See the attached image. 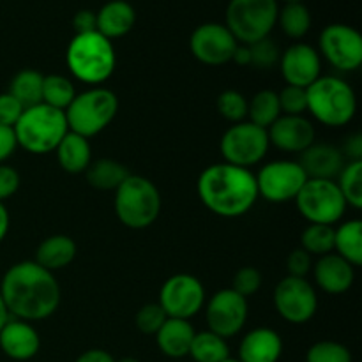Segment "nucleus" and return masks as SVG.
I'll return each instance as SVG.
<instances>
[{
    "instance_id": "1",
    "label": "nucleus",
    "mask_w": 362,
    "mask_h": 362,
    "mask_svg": "<svg viewBox=\"0 0 362 362\" xmlns=\"http://www.w3.org/2000/svg\"><path fill=\"white\" fill-rule=\"evenodd\" d=\"M0 296L11 318L32 324L46 320L59 310L60 286L53 272L34 260H25L4 272Z\"/></svg>"
},
{
    "instance_id": "2",
    "label": "nucleus",
    "mask_w": 362,
    "mask_h": 362,
    "mask_svg": "<svg viewBox=\"0 0 362 362\" xmlns=\"http://www.w3.org/2000/svg\"><path fill=\"white\" fill-rule=\"evenodd\" d=\"M197 193L202 204L219 218L247 214L258 200L257 177L251 170L230 163H216L200 173Z\"/></svg>"
},
{
    "instance_id": "3",
    "label": "nucleus",
    "mask_w": 362,
    "mask_h": 362,
    "mask_svg": "<svg viewBox=\"0 0 362 362\" xmlns=\"http://www.w3.org/2000/svg\"><path fill=\"white\" fill-rule=\"evenodd\" d=\"M66 64L71 74L81 83L101 87L113 74L117 66L112 41L98 30L74 34L66 49Z\"/></svg>"
},
{
    "instance_id": "4",
    "label": "nucleus",
    "mask_w": 362,
    "mask_h": 362,
    "mask_svg": "<svg viewBox=\"0 0 362 362\" xmlns=\"http://www.w3.org/2000/svg\"><path fill=\"white\" fill-rule=\"evenodd\" d=\"M161 193L151 179L129 173L115 189L113 209L124 226L145 230L156 223L161 212Z\"/></svg>"
},
{
    "instance_id": "5",
    "label": "nucleus",
    "mask_w": 362,
    "mask_h": 362,
    "mask_svg": "<svg viewBox=\"0 0 362 362\" xmlns=\"http://www.w3.org/2000/svg\"><path fill=\"white\" fill-rule=\"evenodd\" d=\"M308 112L327 127L350 124L357 112L354 88L338 76H320L306 88Z\"/></svg>"
},
{
    "instance_id": "6",
    "label": "nucleus",
    "mask_w": 362,
    "mask_h": 362,
    "mask_svg": "<svg viewBox=\"0 0 362 362\" xmlns=\"http://www.w3.org/2000/svg\"><path fill=\"white\" fill-rule=\"evenodd\" d=\"M13 129L16 134L18 147L30 154L53 152L60 140L69 133L66 113L45 103L25 108Z\"/></svg>"
},
{
    "instance_id": "7",
    "label": "nucleus",
    "mask_w": 362,
    "mask_h": 362,
    "mask_svg": "<svg viewBox=\"0 0 362 362\" xmlns=\"http://www.w3.org/2000/svg\"><path fill=\"white\" fill-rule=\"evenodd\" d=\"M119 112V98L106 87H92L74 95L67 106L66 120L71 133L90 140L105 131Z\"/></svg>"
},
{
    "instance_id": "8",
    "label": "nucleus",
    "mask_w": 362,
    "mask_h": 362,
    "mask_svg": "<svg viewBox=\"0 0 362 362\" xmlns=\"http://www.w3.org/2000/svg\"><path fill=\"white\" fill-rule=\"evenodd\" d=\"M278 13V0H230L225 25L239 45H253L271 35Z\"/></svg>"
},
{
    "instance_id": "9",
    "label": "nucleus",
    "mask_w": 362,
    "mask_h": 362,
    "mask_svg": "<svg viewBox=\"0 0 362 362\" xmlns=\"http://www.w3.org/2000/svg\"><path fill=\"white\" fill-rule=\"evenodd\" d=\"M293 202L310 225L334 226L349 207L336 180L308 179Z\"/></svg>"
},
{
    "instance_id": "10",
    "label": "nucleus",
    "mask_w": 362,
    "mask_h": 362,
    "mask_svg": "<svg viewBox=\"0 0 362 362\" xmlns=\"http://www.w3.org/2000/svg\"><path fill=\"white\" fill-rule=\"evenodd\" d=\"M269 147L271 144L267 129L255 126L250 120L232 124L219 141V151L225 163L247 170L264 161Z\"/></svg>"
},
{
    "instance_id": "11",
    "label": "nucleus",
    "mask_w": 362,
    "mask_h": 362,
    "mask_svg": "<svg viewBox=\"0 0 362 362\" xmlns=\"http://www.w3.org/2000/svg\"><path fill=\"white\" fill-rule=\"evenodd\" d=\"M205 288L200 279L193 274H173L163 283L159 290L158 304L168 318L191 320L205 306Z\"/></svg>"
},
{
    "instance_id": "12",
    "label": "nucleus",
    "mask_w": 362,
    "mask_h": 362,
    "mask_svg": "<svg viewBox=\"0 0 362 362\" xmlns=\"http://www.w3.org/2000/svg\"><path fill=\"white\" fill-rule=\"evenodd\" d=\"M255 177H257L258 197L271 204L293 202L308 180L299 163L292 159H278V161L267 163Z\"/></svg>"
},
{
    "instance_id": "13",
    "label": "nucleus",
    "mask_w": 362,
    "mask_h": 362,
    "mask_svg": "<svg viewBox=\"0 0 362 362\" xmlns=\"http://www.w3.org/2000/svg\"><path fill=\"white\" fill-rule=\"evenodd\" d=\"M272 303L279 317L293 325L308 324L318 310V296L315 286L306 278H293V276H286L276 285Z\"/></svg>"
},
{
    "instance_id": "14",
    "label": "nucleus",
    "mask_w": 362,
    "mask_h": 362,
    "mask_svg": "<svg viewBox=\"0 0 362 362\" xmlns=\"http://www.w3.org/2000/svg\"><path fill=\"white\" fill-rule=\"evenodd\" d=\"M320 53L334 69L357 71L362 64V35L357 28L345 23H331L322 30Z\"/></svg>"
},
{
    "instance_id": "15",
    "label": "nucleus",
    "mask_w": 362,
    "mask_h": 362,
    "mask_svg": "<svg viewBox=\"0 0 362 362\" xmlns=\"http://www.w3.org/2000/svg\"><path fill=\"white\" fill-rule=\"evenodd\" d=\"M205 308V320L209 331L223 339L233 338L244 329L250 315L247 299L240 297L232 288H223L211 296Z\"/></svg>"
},
{
    "instance_id": "16",
    "label": "nucleus",
    "mask_w": 362,
    "mask_h": 362,
    "mask_svg": "<svg viewBox=\"0 0 362 362\" xmlns=\"http://www.w3.org/2000/svg\"><path fill=\"white\" fill-rule=\"evenodd\" d=\"M239 46L232 32L221 23H204L193 30L189 37V49L198 62L205 66H223L232 62L235 48Z\"/></svg>"
},
{
    "instance_id": "17",
    "label": "nucleus",
    "mask_w": 362,
    "mask_h": 362,
    "mask_svg": "<svg viewBox=\"0 0 362 362\" xmlns=\"http://www.w3.org/2000/svg\"><path fill=\"white\" fill-rule=\"evenodd\" d=\"M279 69L286 85L308 88L322 76L320 53L306 42L288 46L279 57Z\"/></svg>"
},
{
    "instance_id": "18",
    "label": "nucleus",
    "mask_w": 362,
    "mask_h": 362,
    "mask_svg": "<svg viewBox=\"0 0 362 362\" xmlns=\"http://www.w3.org/2000/svg\"><path fill=\"white\" fill-rule=\"evenodd\" d=\"M269 144L288 154H303L315 144L317 131L304 115H281L267 129Z\"/></svg>"
},
{
    "instance_id": "19",
    "label": "nucleus",
    "mask_w": 362,
    "mask_h": 362,
    "mask_svg": "<svg viewBox=\"0 0 362 362\" xmlns=\"http://www.w3.org/2000/svg\"><path fill=\"white\" fill-rule=\"evenodd\" d=\"M41 349L39 332L30 322L9 318L0 329V350L9 359L25 362L34 359Z\"/></svg>"
},
{
    "instance_id": "20",
    "label": "nucleus",
    "mask_w": 362,
    "mask_h": 362,
    "mask_svg": "<svg viewBox=\"0 0 362 362\" xmlns=\"http://www.w3.org/2000/svg\"><path fill=\"white\" fill-rule=\"evenodd\" d=\"M311 272L318 288L331 296H341L349 292L356 281V267L336 253L318 257Z\"/></svg>"
},
{
    "instance_id": "21",
    "label": "nucleus",
    "mask_w": 362,
    "mask_h": 362,
    "mask_svg": "<svg viewBox=\"0 0 362 362\" xmlns=\"http://www.w3.org/2000/svg\"><path fill=\"white\" fill-rule=\"evenodd\" d=\"M308 179L334 180L346 165L341 148L329 144H313L300 154L297 161Z\"/></svg>"
},
{
    "instance_id": "22",
    "label": "nucleus",
    "mask_w": 362,
    "mask_h": 362,
    "mask_svg": "<svg viewBox=\"0 0 362 362\" xmlns=\"http://www.w3.org/2000/svg\"><path fill=\"white\" fill-rule=\"evenodd\" d=\"M283 356V339L271 327H257L244 334L239 343V362H279Z\"/></svg>"
},
{
    "instance_id": "23",
    "label": "nucleus",
    "mask_w": 362,
    "mask_h": 362,
    "mask_svg": "<svg viewBox=\"0 0 362 362\" xmlns=\"http://www.w3.org/2000/svg\"><path fill=\"white\" fill-rule=\"evenodd\" d=\"M134 23H136V13L126 0H110L95 13V30L110 41L129 34Z\"/></svg>"
},
{
    "instance_id": "24",
    "label": "nucleus",
    "mask_w": 362,
    "mask_h": 362,
    "mask_svg": "<svg viewBox=\"0 0 362 362\" xmlns=\"http://www.w3.org/2000/svg\"><path fill=\"white\" fill-rule=\"evenodd\" d=\"M194 327L189 320L166 318L165 324L156 332V345L159 352L170 359H184L189 354L191 341L194 338Z\"/></svg>"
},
{
    "instance_id": "25",
    "label": "nucleus",
    "mask_w": 362,
    "mask_h": 362,
    "mask_svg": "<svg viewBox=\"0 0 362 362\" xmlns=\"http://www.w3.org/2000/svg\"><path fill=\"white\" fill-rule=\"evenodd\" d=\"M76 243L69 235L57 233V235L46 237L39 244L35 250L34 262L45 267L46 271L55 272L73 264V260L76 258Z\"/></svg>"
},
{
    "instance_id": "26",
    "label": "nucleus",
    "mask_w": 362,
    "mask_h": 362,
    "mask_svg": "<svg viewBox=\"0 0 362 362\" xmlns=\"http://www.w3.org/2000/svg\"><path fill=\"white\" fill-rule=\"evenodd\" d=\"M57 161L66 173H85L92 163V147L87 138L76 133H67L57 145Z\"/></svg>"
},
{
    "instance_id": "27",
    "label": "nucleus",
    "mask_w": 362,
    "mask_h": 362,
    "mask_svg": "<svg viewBox=\"0 0 362 362\" xmlns=\"http://www.w3.org/2000/svg\"><path fill=\"white\" fill-rule=\"evenodd\" d=\"M87 182L99 191H115L129 177V170L115 159H92L85 170Z\"/></svg>"
},
{
    "instance_id": "28",
    "label": "nucleus",
    "mask_w": 362,
    "mask_h": 362,
    "mask_svg": "<svg viewBox=\"0 0 362 362\" xmlns=\"http://www.w3.org/2000/svg\"><path fill=\"white\" fill-rule=\"evenodd\" d=\"M336 255L349 262L354 267L362 265V221L349 219L334 228Z\"/></svg>"
},
{
    "instance_id": "29",
    "label": "nucleus",
    "mask_w": 362,
    "mask_h": 362,
    "mask_svg": "<svg viewBox=\"0 0 362 362\" xmlns=\"http://www.w3.org/2000/svg\"><path fill=\"white\" fill-rule=\"evenodd\" d=\"M42 80L45 74H41L35 69H21L13 76L9 83V94L14 99H18L23 108L42 103Z\"/></svg>"
},
{
    "instance_id": "30",
    "label": "nucleus",
    "mask_w": 362,
    "mask_h": 362,
    "mask_svg": "<svg viewBox=\"0 0 362 362\" xmlns=\"http://www.w3.org/2000/svg\"><path fill=\"white\" fill-rule=\"evenodd\" d=\"M187 357H191L194 362H225L230 359V346L226 339L214 332H194Z\"/></svg>"
},
{
    "instance_id": "31",
    "label": "nucleus",
    "mask_w": 362,
    "mask_h": 362,
    "mask_svg": "<svg viewBox=\"0 0 362 362\" xmlns=\"http://www.w3.org/2000/svg\"><path fill=\"white\" fill-rule=\"evenodd\" d=\"M279 117H281V108H279L278 92L265 88L257 92L247 101V120L255 126L269 129Z\"/></svg>"
},
{
    "instance_id": "32",
    "label": "nucleus",
    "mask_w": 362,
    "mask_h": 362,
    "mask_svg": "<svg viewBox=\"0 0 362 362\" xmlns=\"http://www.w3.org/2000/svg\"><path fill=\"white\" fill-rule=\"evenodd\" d=\"M278 23L290 39H303L311 28V13L303 2H286L278 13Z\"/></svg>"
},
{
    "instance_id": "33",
    "label": "nucleus",
    "mask_w": 362,
    "mask_h": 362,
    "mask_svg": "<svg viewBox=\"0 0 362 362\" xmlns=\"http://www.w3.org/2000/svg\"><path fill=\"white\" fill-rule=\"evenodd\" d=\"M76 94L73 81L62 74H48L42 80V103L52 108L66 112Z\"/></svg>"
},
{
    "instance_id": "34",
    "label": "nucleus",
    "mask_w": 362,
    "mask_h": 362,
    "mask_svg": "<svg viewBox=\"0 0 362 362\" xmlns=\"http://www.w3.org/2000/svg\"><path fill=\"white\" fill-rule=\"evenodd\" d=\"M336 179L346 205L359 211L362 207V161H346Z\"/></svg>"
},
{
    "instance_id": "35",
    "label": "nucleus",
    "mask_w": 362,
    "mask_h": 362,
    "mask_svg": "<svg viewBox=\"0 0 362 362\" xmlns=\"http://www.w3.org/2000/svg\"><path fill=\"white\" fill-rule=\"evenodd\" d=\"M300 247L311 257H324L334 251V226L308 225L300 233Z\"/></svg>"
},
{
    "instance_id": "36",
    "label": "nucleus",
    "mask_w": 362,
    "mask_h": 362,
    "mask_svg": "<svg viewBox=\"0 0 362 362\" xmlns=\"http://www.w3.org/2000/svg\"><path fill=\"white\" fill-rule=\"evenodd\" d=\"M306 362H352V352L343 343L324 339L308 349Z\"/></svg>"
},
{
    "instance_id": "37",
    "label": "nucleus",
    "mask_w": 362,
    "mask_h": 362,
    "mask_svg": "<svg viewBox=\"0 0 362 362\" xmlns=\"http://www.w3.org/2000/svg\"><path fill=\"white\" fill-rule=\"evenodd\" d=\"M218 112L223 119L232 124L244 122L247 119V99L239 90H225L218 95Z\"/></svg>"
},
{
    "instance_id": "38",
    "label": "nucleus",
    "mask_w": 362,
    "mask_h": 362,
    "mask_svg": "<svg viewBox=\"0 0 362 362\" xmlns=\"http://www.w3.org/2000/svg\"><path fill=\"white\" fill-rule=\"evenodd\" d=\"M247 48H250L251 66H255L257 69H272L279 62V57H281L279 46L271 37L260 39L253 45H247Z\"/></svg>"
},
{
    "instance_id": "39",
    "label": "nucleus",
    "mask_w": 362,
    "mask_h": 362,
    "mask_svg": "<svg viewBox=\"0 0 362 362\" xmlns=\"http://www.w3.org/2000/svg\"><path fill=\"white\" fill-rule=\"evenodd\" d=\"M166 318L168 317H166V313L158 303H148L138 310L136 317H134V325H136L141 334L156 336V332L161 329Z\"/></svg>"
},
{
    "instance_id": "40",
    "label": "nucleus",
    "mask_w": 362,
    "mask_h": 362,
    "mask_svg": "<svg viewBox=\"0 0 362 362\" xmlns=\"http://www.w3.org/2000/svg\"><path fill=\"white\" fill-rule=\"evenodd\" d=\"M262 281H264L262 279V272L257 267H250L247 265V267H240L233 274L232 286L230 288L235 293H239L240 297H244V299H250V297H253L260 290Z\"/></svg>"
},
{
    "instance_id": "41",
    "label": "nucleus",
    "mask_w": 362,
    "mask_h": 362,
    "mask_svg": "<svg viewBox=\"0 0 362 362\" xmlns=\"http://www.w3.org/2000/svg\"><path fill=\"white\" fill-rule=\"evenodd\" d=\"M278 99L281 115H304L308 112L306 88L286 85L281 92H278Z\"/></svg>"
},
{
    "instance_id": "42",
    "label": "nucleus",
    "mask_w": 362,
    "mask_h": 362,
    "mask_svg": "<svg viewBox=\"0 0 362 362\" xmlns=\"http://www.w3.org/2000/svg\"><path fill=\"white\" fill-rule=\"evenodd\" d=\"M313 269V260H311V255L306 253L303 247H296L288 253L286 257V271L288 276L293 278H306L308 274Z\"/></svg>"
},
{
    "instance_id": "43",
    "label": "nucleus",
    "mask_w": 362,
    "mask_h": 362,
    "mask_svg": "<svg viewBox=\"0 0 362 362\" xmlns=\"http://www.w3.org/2000/svg\"><path fill=\"white\" fill-rule=\"evenodd\" d=\"M23 110L25 108L18 103V99H14L9 92H2L0 94V126H16Z\"/></svg>"
},
{
    "instance_id": "44",
    "label": "nucleus",
    "mask_w": 362,
    "mask_h": 362,
    "mask_svg": "<svg viewBox=\"0 0 362 362\" xmlns=\"http://www.w3.org/2000/svg\"><path fill=\"white\" fill-rule=\"evenodd\" d=\"M20 182V173H18L13 166L2 163V165H0V202H2V204L18 193Z\"/></svg>"
},
{
    "instance_id": "45",
    "label": "nucleus",
    "mask_w": 362,
    "mask_h": 362,
    "mask_svg": "<svg viewBox=\"0 0 362 362\" xmlns=\"http://www.w3.org/2000/svg\"><path fill=\"white\" fill-rule=\"evenodd\" d=\"M18 148L16 134H14L13 127L0 126V165L6 163L11 156L14 154V151Z\"/></svg>"
},
{
    "instance_id": "46",
    "label": "nucleus",
    "mask_w": 362,
    "mask_h": 362,
    "mask_svg": "<svg viewBox=\"0 0 362 362\" xmlns=\"http://www.w3.org/2000/svg\"><path fill=\"white\" fill-rule=\"evenodd\" d=\"M73 27L76 34H87L95 30V13L88 9H81L74 14Z\"/></svg>"
},
{
    "instance_id": "47",
    "label": "nucleus",
    "mask_w": 362,
    "mask_h": 362,
    "mask_svg": "<svg viewBox=\"0 0 362 362\" xmlns=\"http://www.w3.org/2000/svg\"><path fill=\"white\" fill-rule=\"evenodd\" d=\"M341 152L343 156H345V159H349V161H362V134L354 133L352 136L346 140Z\"/></svg>"
},
{
    "instance_id": "48",
    "label": "nucleus",
    "mask_w": 362,
    "mask_h": 362,
    "mask_svg": "<svg viewBox=\"0 0 362 362\" xmlns=\"http://www.w3.org/2000/svg\"><path fill=\"white\" fill-rule=\"evenodd\" d=\"M74 362H115V357L103 349H90L80 354Z\"/></svg>"
},
{
    "instance_id": "49",
    "label": "nucleus",
    "mask_w": 362,
    "mask_h": 362,
    "mask_svg": "<svg viewBox=\"0 0 362 362\" xmlns=\"http://www.w3.org/2000/svg\"><path fill=\"white\" fill-rule=\"evenodd\" d=\"M232 62H235L237 66H251V55L247 45H239L235 48V53L232 57Z\"/></svg>"
},
{
    "instance_id": "50",
    "label": "nucleus",
    "mask_w": 362,
    "mask_h": 362,
    "mask_svg": "<svg viewBox=\"0 0 362 362\" xmlns=\"http://www.w3.org/2000/svg\"><path fill=\"white\" fill-rule=\"evenodd\" d=\"M9 225H11V218H9V212H7L6 205L0 202V243L6 239L7 232H9Z\"/></svg>"
},
{
    "instance_id": "51",
    "label": "nucleus",
    "mask_w": 362,
    "mask_h": 362,
    "mask_svg": "<svg viewBox=\"0 0 362 362\" xmlns=\"http://www.w3.org/2000/svg\"><path fill=\"white\" fill-rule=\"evenodd\" d=\"M9 318H11L9 311H7L6 304H4V299H2V296H0V329H2L4 325H6V322L9 320Z\"/></svg>"
},
{
    "instance_id": "52",
    "label": "nucleus",
    "mask_w": 362,
    "mask_h": 362,
    "mask_svg": "<svg viewBox=\"0 0 362 362\" xmlns=\"http://www.w3.org/2000/svg\"><path fill=\"white\" fill-rule=\"evenodd\" d=\"M115 362H140L138 359H134V357H122V359L115 361Z\"/></svg>"
},
{
    "instance_id": "53",
    "label": "nucleus",
    "mask_w": 362,
    "mask_h": 362,
    "mask_svg": "<svg viewBox=\"0 0 362 362\" xmlns=\"http://www.w3.org/2000/svg\"><path fill=\"white\" fill-rule=\"evenodd\" d=\"M225 362H239L237 359H232V357H230V359H226Z\"/></svg>"
},
{
    "instance_id": "54",
    "label": "nucleus",
    "mask_w": 362,
    "mask_h": 362,
    "mask_svg": "<svg viewBox=\"0 0 362 362\" xmlns=\"http://www.w3.org/2000/svg\"><path fill=\"white\" fill-rule=\"evenodd\" d=\"M285 2H303V0H285Z\"/></svg>"
}]
</instances>
